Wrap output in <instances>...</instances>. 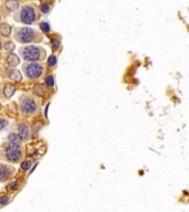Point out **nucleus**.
<instances>
[{"label": "nucleus", "instance_id": "4be33fe9", "mask_svg": "<svg viewBox=\"0 0 189 212\" xmlns=\"http://www.w3.org/2000/svg\"><path fill=\"white\" fill-rule=\"evenodd\" d=\"M9 125V120L6 118H3V117H0V131H2L7 126Z\"/></svg>", "mask_w": 189, "mask_h": 212}, {"label": "nucleus", "instance_id": "b1692460", "mask_svg": "<svg viewBox=\"0 0 189 212\" xmlns=\"http://www.w3.org/2000/svg\"><path fill=\"white\" fill-rule=\"evenodd\" d=\"M31 167V161L30 160H26L21 163V169L22 170H29V168Z\"/></svg>", "mask_w": 189, "mask_h": 212}, {"label": "nucleus", "instance_id": "a211bd4d", "mask_svg": "<svg viewBox=\"0 0 189 212\" xmlns=\"http://www.w3.org/2000/svg\"><path fill=\"white\" fill-rule=\"evenodd\" d=\"M40 29L43 33H49L51 31V27H50V24L48 23L47 21H43V22L40 23Z\"/></svg>", "mask_w": 189, "mask_h": 212}, {"label": "nucleus", "instance_id": "7ed1b4c3", "mask_svg": "<svg viewBox=\"0 0 189 212\" xmlns=\"http://www.w3.org/2000/svg\"><path fill=\"white\" fill-rule=\"evenodd\" d=\"M19 53L22 56L24 61L27 62H39L43 61L44 59L47 58V52L40 45H26V47L20 48Z\"/></svg>", "mask_w": 189, "mask_h": 212}, {"label": "nucleus", "instance_id": "f03ea898", "mask_svg": "<svg viewBox=\"0 0 189 212\" xmlns=\"http://www.w3.org/2000/svg\"><path fill=\"white\" fill-rule=\"evenodd\" d=\"M15 21L24 24H32L39 19V12L35 5H24L15 15Z\"/></svg>", "mask_w": 189, "mask_h": 212}, {"label": "nucleus", "instance_id": "bb28decb", "mask_svg": "<svg viewBox=\"0 0 189 212\" xmlns=\"http://www.w3.org/2000/svg\"><path fill=\"white\" fill-rule=\"evenodd\" d=\"M2 47H3V45H2V41L0 40V50L2 49Z\"/></svg>", "mask_w": 189, "mask_h": 212}, {"label": "nucleus", "instance_id": "412c9836", "mask_svg": "<svg viewBox=\"0 0 189 212\" xmlns=\"http://www.w3.org/2000/svg\"><path fill=\"white\" fill-rule=\"evenodd\" d=\"M45 84L49 87L54 86V76H52V75L47 76V77H45Z\"/></svg>", "mask_w": 189, "mask_h": 212}, {"label": "nucleus", "instance_id": "9b49d317", "mask_svg": "<svg viewBox=\"0 0 189 212\" xmlns=\"http://www.w3.org/2000/svg\"><path fill=\"white\" fill-rule=\"evenodd\" d=\"M3 8H6L8 12H16L19 9V1L18 0H7L3 3Z\"/></svg>", "mask_w": 189, "mask_h": 212}, {"label": "nucleus", "instance_id": "f3484780", "mask_svg": "<svg viewBox=\"0 0 189 212\" xmlns=\"http://www.w3.org/2000/svg\"><path fill=\"white\" fill-rule=\"evenodd\" d=\"M3 49L6 50L7 52L10 53V52H12V51L16 49V44L13 43L12 41H7L6 43L3 44Z\"/></svg>", "mask_w": 189, "mask_h": 212}, {"label": "nucleus", "instance_id": "6ab92c4d", "mask_svg": "<svg viewBox=\"0 0 189 212\" xmlns=\"http://www.w3.org/2000/svg\"><path fill=\"white\" fill-rule=\"evenodd\" d=\"M40 10H41V12H42V13H44V15H48V13L51 11V6H50L48 2H42Z\"/></svg>", "mask_w": 189, "mask_h": 212}, {"label": "nucleus", "instance_id": "423d86ee", "mask_svg": "<svg viewBox=\"0 0 189 212\" xmlns=\"http://www.w3.org/2000/svg\"><path fill=\"white\" fill-rule=\"evenodd\" d=\"M24 157V153L21 150L20 147H17V148H7L6 149V154H5V158H6L7 161L12 163H19Z\"/></svg>", "mask_w": 189, "mask_h": 212}, {"label": "nucleus", "instance_id": "aec40b11", "mask_svg": "<svg viewBox=\"0 0 189 212\" xmlns=\"http://www.w3.org/2000/svg\"><path fill=\"white\" fill-rule=\"evenodd\" d=\"M56 62H58V59H56V56H55L54 54L52 55H50L49 59H48V65L51 67L55 66L56 65Z\"/></svg>", "mask_w": 189, "mask_h": 212}, {"label": "nucleus", "instance_id": "dca6fc26", "mask_svg": "<svg viewBox=\"0 0 189 212\" xmlns=\"http://www.w3.org/2000/svg\"><path fill=\"white\" fill-rule=\"evenodd\" d=\"M33 93L35 94L37 96H43L44 95V90H43V85H35V87H33Z\"/></svg>", "mask_w": 189, "mask_h": 212}, {"label": "nucleus", "instance_id": "39448f33", "mask_svg": "<svg viewBox=\"0 0 189 212\" xmlns=\"http://www.w3.org/2000/svg\"><path fill=\"white\" fill-rule=\"evenodd\" d=\"M38 103L35 102L33 99H30L29 96H26L24 99H21L20 103V110L21 114L24 116H31L35 115L38 112Z\"/></svg>", "mask_w": 189, "mask_h": 212}, {"label": "nucleus", "instance_id": "0eeeda50", "mask_svg": "<svg viewBox=\"0 0 189 212\" xmlns=\"http://www.w3.org/2000/svg\"><path fill=\"white\" fill-rule=\"evenodd\" d=\"M15 172V168L12 166L6 165V163H0V182H6L12 177Z\"/></svg>", "mask_w": 189, "mask_h": 212}, {"label": "nucleus", "instance_id": "5701e85b", "mask_svg": "<svg viewBox=\"0 0 189 212\" xmlns=\"http://www.w3.org/2000/svg\"><path fill=\"white\" fill-rule=\"evenodd\" d=\"M9 201H10V199H9L8 196H1L0 197V206H7L9 203Z\"/></svg>", "mask_w": 189, "mask_h": 212}, {"label": "nucleus", "instance_id": "f257e3e1", "mask_svg": "<svg viewBox=\"0 0 189 212\" xmlns=\"http://www.w3.org/2000/svg\"><path fill=\"white\" fill-rule=\"evenodd\" d=\"M13 38L19 43H35V42H41L42 35L35 29H32L29 27H21L15 30Z\"/></svg>", "mask_w": 189, "mask_h": 212}, {"label": "nucleus", "instance_id": "ddd939ff", "mask_svg": "<svg viewBox=\"0 0 189 212\" xmlns=\"http://www.w3.org/2000/svg\"><path fill=\"white\" fill-rule=\"evenodd\" d=\"M16 92V86L13 84H6L3 87V95L7 99H10L12 97V95L15 94Z\"/></svg>", "mask_w": 189, "mask_h": 212}, {"label": "nucleus", "instance_id": "cd10ccee", "mask_svg": "<svg viewBox=\"0 0 189 212\" xmlns=\"http://www.w3.org/2000/svg\"><path fill=\"white\" fill-rule=\"evenodd\" d=\"M0 21H1V13H0Z\"/></svg>", "mask_w": 189, "mask_h": 212}, {"label": "nucleus", "instance_id": "20e7f679", "mask_svg": "<svg viewBox=\"0 0 189 212\" xmlns=\"http://www.w3.org/2000/svg\"><path fill=\"white\" fill-rule=\"evenodd\" d=\"M22 71H24L26 77L35 80L39 79L43 74V66L38 62H29L22 66Z\"/></svg>", "mask_w": 189, "mask_h": 212}, {"label": "nucleus", "instance_id": "a878e982", "mask_svg": "<svg viewBox=\"0 0 189 212\" xmlns=\"http://www.w3.org/2000/svg\"><path fill=\"white\" fill-rule=\"evenodd\" d=\"M7 188H8L9 190H15V189L17 188V181H13V182L9 183V186L7 187Z\"/></svg>", "mask_w": 189, "mask_h": 212}, {"label": "nucleus", "instance_id": "4468645a", "mask_svg": "<svg viewBox=\"0 0 189 212\" xmlns=\"http://www.w3.org/2000/svg\"><path fill=\"white\" fill-rule=\"evenodd\" d=\"M11 32H12V28L10 24L2 23L0 26V34L2 35V37H9V35L11 34Z\"/></svg>", "mask_w": 189, "mask_h": 212}, {"label": "nucleus", "instance_id": "393cba45", "mask_svg": "<svg viewBox=\"0 0 189 212\" xmlns=\"http://www.w3.org/2000/svg\"><path fill=\"white\" fill-rule=\"evenodd\" d=\"M60 44H61V42H60V40H58V39H52L51 40V47H52L53 50H56L59 47H60Z\"/></svg>", "mask_w": 189, "mask_h": 212}, {"label": "nucleus", "instance_id": "6e6552de", "mask_svg": "<svg viewBox=\"0 0 189 212\" xmlns=\"http://www.w3.org/2000/svg\"><path fill=\"white\" fill-rule=\"evenodd\" d=\"M18 134H19V136H20L21 140H28L30 138V129H29V126L27 125L26 123H20L19 125H18Z\"/></svg>", "mask_w": 189, "mask_h": 212}, {"label": "nucleus", "instance_id": "f8f14e48", "mask_svg": "<svg viewBox=\"0 0 189 212\" xmlns=\"http://www.w3.org/2000/svg\"><path fill=\"white\" fill-rule=\"evenodd\" d=\"M8 77L10 80H12V81H15V82H21V81H22V75H21L20 71H18L17 69H15V67H12V69H10V70H9Z\"/></svg>", "mask_w": 189, "mask_h": 212}, {"label": "nucleus", "instance_id": "2eb2a0df", "mask_svg": "<svg viewBox=\"0 0 189 212\" xmlns=\"http://www.w3.org/2000/svg\"><path fill=\"white\" fill-rule=\"evenodd\" d=\"M42 126H43V124L40 122L38 123H35V124H33V126H32V129H31V136L32 137H35L37 135L39 134V131H41V128H42Z\"/></svg>", "mask_w": 189, "mask_h": 212}, {"label": "nucleus", "instance_id": "1a4fd4ad", "mask_svg": "<svg viewBox=\"0 0 189 212\" xmlns=\"http://www.w3.org/2000/svg\"><path fill=\"white\" fill-rule=\"evenodd\" d=\"M8 140H9V144L7 148H17V147H20L21 142H22L18 133L10 134L8 136Z\"/></svg>", "mask_w": 189, "mask_h": 212}, {"label": "nucleus", "instance_id": "9d476101", "mask_svg": "<svg viewBox=\"0 0 189 212\" xmlns=\"http://www.w3.org/2000/svg\"><path fill=\"white\" fill-rule=\"evenodd\" d=\"M6 62H7V64H8L9 66L16 67L17 65H19V64H20V58H19L17 54H15V53L10 52L8 55H7Z\"/></svg>", "mask_w": 189, "mask_h": 212}]
</instances>
